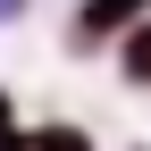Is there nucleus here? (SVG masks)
<instances>
[{"label": "nucleus", "mask_w": 151, "mask_h": 151, "mask_svg": "<svg viewBox=\"0 0 151 151\" xmlns=\"http://www.w3.org/2000/svg\"><path fill=\"white\" fill-rule=\"evenodd\" d=\"M9 9H17V0H0V17H9Z\"/></svg>", "instance_id": "39448f33"}, {"label": "nucleus", "mask_w": 151, "mask_h": 151, "mask_svg": "<svg viewBox=\"0 0 151 151\" xmlns=\"http://www.w3.org/2000/svg\"><path fill=\"white\" fill-rule=\"evenodd\" d=\"M126 76H134V84H151V25L126 34Z\"/></svg>", "instance_id": "f03ea898"}, {"label": "nucleus", "mask_w": 151, "mask_h": 151, "mask_svg": "<svg viewBox=\"0 0 151 151\" xmlns=\"http://www.w3.org/2000/svg\"><path fill=\"white\" fill-rule=\"evenodd\" d=\"M34 151H92V143L76 134V126H42V134H34Z\"/></svg>", "instance_id": "7ed1b4c3"}, {"label": "nucleus", "mask_w": 151, "mask_h": 151, "mask_svg": "<svg viewBox=\"0 0 151 151\" xmlns=\"http://www.w3.org/2000/svg\"><path fill=\"white\" fill-rule=\"evenodd\" d=\"M0 126H9V92H0Z\"/></svg>", "instance_id": "20e7f679"}, {"label": "nucleus", "mask_w": 151, "mask_h": 151, "mask_svg": "<svg viewBox=\"0 0 151 151\" xmlns=\"http://www.w3.org/2000/svg\"><path fill=\"white\" fill-rule=\"evenodd\" d=\"M151 0H84L76 9V42H101V34H134V17Z\"/></svg>", "instance_id": "f257e3e1"}]
</instances>
